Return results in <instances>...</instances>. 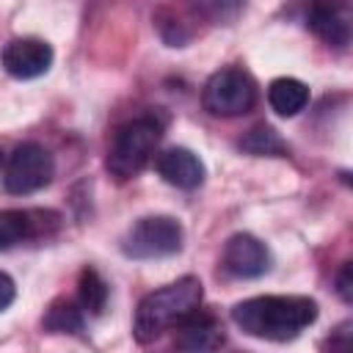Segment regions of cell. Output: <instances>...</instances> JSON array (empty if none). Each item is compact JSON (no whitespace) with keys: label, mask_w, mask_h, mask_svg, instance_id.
<instances>
[{"label":"cell","mask_w":353,"mask_h":353,"mask_svg":"<svg viewBox=\"0 0 353 353\" xmlns=\"http://www.w3.org/2000/svg\"><path fill=\"white\" fill-rule=\"evenodd\" d=\"M234 325L256 339L287 342L317 320V303L306 295H256L232 309Z\"/></svg>","instance_id":"cell-1"},{"label":"cell","mask_w":353,"mask_h":353,"mask_svg":"<svg viewBox=\"0 0 353 353\" xmlns=\"http://www.w3.org/2000/svg\"><path fill=\"white\" fill-rule=\"evenodd\" d=\"M201 298H204V290L196 276H182L174 284H165L149 292L135 312V323H132L135 339L141 345L160 339L165 331L179 325L190 312H196L201 306Z\"/></svg>","instance_id":"cell-2"},{"label":"cell","mask_w":353,"mask_h":353,"mask_svg":"<svg viewBox=\"0 0 353 353\" xmlns=\"http://www.w3.org/2000/svg\"><path fill=\"white\" fill-rule=\"evenodd\" d=\"M160 135H163V124L154 116H138V119L121 124L116 130L108 157H105V168L110 171V176H116L119 182L138 176L149 165V160L160 143Z\"/></svg>","instance_id":"cell-3"},{"label":"cell","mask_w":353,"mask_h":353,"mask_svg":"<svg viewBox=\"0 0 353 353\" xmlns=\"http://www.w3.org/2000/svg\"><path fill=\"white\" fill-rule=\"evenodd\" d=\"M256 83L248 72L237 69V66H226L221 72H215L201 91V102L212 116L221 119H232V116H243L256 105Z\"/></svg>","instance_id":"cell-4"},{"label":"cell","mask_w":353,"mask_h":353,"mask_svg":"<svg viewBox=\"0 0 353 353\" xmlns=\"http://www.w3.org/2000/svg\"><path fill=\"white\" fill-rule=\"evenodd\" d=\"M182 240H185V232L176 218L146 215L127 229L121 240V251L130 259H160V256L176 254L182 248Z\"/></svg>","instance_id":"cell-5"},{"label":"cell","mask_w":353,"mask_h":353,"mask_svg":"<svg viewBox=\"0 0 353 353\" xmlns=\"http://www.w3.org/2000/svg\"><path fill=\"white\" fill-rule=\"evenodd\" d=\"M55 176V160L52 154L41 146V143H19L3 171V188L14 196H25V193H36L44 185H50Z\"/></svg>","instance_id":"cell-6"},{"label":"cell","mask_w":353,"mask_h":353,"mask_svg":"<svg viewBox=\"0 0 353 353\" xmlns=\"http://www.w3.org/2000/svg\"><path fill=\"white\" fill-rule=\"evenodd\" d=\"M3 69L17 80H33L41 77L52 66V47L44 39H11L0 52Z\"/></svg>","instance_id":"cell-7"},{"label":"cell","mask_w":353,"mask_h":353,"mask_svg":"<svg viewBox=\"0 0 353 353\" xmlns=\"http://www.w3.org/2000/svg\"><path fill=\"white\" fill-rule=\"evenodd\" d=\"M309 28L317 39L331 47H347L353 36V6L350 0H314L309 8Z\"/></svg>","instance_id":"cell-8"},{"label":"cell","mask_w":353,"mask_h":353,"mask_svg":"<svg viewBox=\"0 0 353 353\" xmlns=\"http://www.w3.org/2000/svg\"><path fill=\"white\" fill-rule=\"evenodd\" d=\"M58 215L50 210H0V251L50 234Z\"/></svg>","instance_id":"cell-9"},{"label":"cell","mask_w":353,"mask_h":353,"mask_svg":"<svg viewBox=\"0 0 353 353\" xmlns=\"http://www.w3.org/2000/svg\"><path fill=\"white\" fill-rule=\"evenodd\" d=\"M223 268L237 279H256L270 270V251L259 237L248 232L232 234L223 248Z\"/></svg>","instance_id":"cell-10"},{"label":"cell","mask_w":353,"mask_h":353,"mask_svg":"<svg viewBox=\"0 0 353 353\" xmlns=\"http://www.w3.org/2000/svg\"><path fill=\"white\" fill-rule=\"evenodd\" d=\"M176 328V336H174V345L182 347V350H215L223 345V325L212 317V314H201L199 309L190 312Z\"/></svg>","instance_id":"cell-11"},{"label":"cell","mask_w":353,"mask_h":353,"mask_svg":"<svg viewBox=\"0 0 353 353\" xmlns=\"http://www.w3.org/2000/svg\"><path fill=\"white\" fill-rule=\"evenodd\" d=\"M157 174L174 188L193 190L204 182V163L190 149L174 146V149H168L157 157Z\"/></svg>","instance_id":"cell-12"},{"label":"cell","mask_w":353,"mask_h":353,"mask_svg":"<svg viewBox=\"0 0 353 353\" xmlns=\"http://www.w3.org/2000/svg\"><path fill=\"white\" fill-rule=\"evenodd\" d=\"M268 102L279 116L290 119L309 105V88L298 77H276L268 85Z\"/></svg>","instance_id":"cell-13"},{"label":"cell","mask_w":353,"mask_h":353,"mask_svg":"<svg viewBox=\"0 0 353 353\" xmlns=\"http://www.w3.org/2000/svg\"><path fill=\"white\" fill-rule=\"evenodd\" d=\"M240 149L248 152V154H256V157H284L287 154L284 138L268 124H259V127L248 130L240 138Z\"/></svg>","instance_id":"cell-14"},{"label":"cell","mask_w":353,"mask_h":353,"mask_svg":"<svg viewBox=\"0 0 353 353\" xmlns=\"http://www.w3.org/2000/svg\"><path fill=\"white\" fill-rule=\"evenodd\" d=\"M41 323L50 334H80L83 331V309L72 301H55L47 309Z\"/></svg>","instance_id":"cell-15"},{"label":"cell","mask_w":353,"mask_h":353,"mask_svg":"<svg viewBox=\"0 0 353 353\" xmlns=\"http://www.w3.org/2000/svg\"><path fill=\"white\" fill-rule=\"evenodd\" d=\"M77 295H80V309L88 314H102L105 303H108V284L105 279L94 270L85 268L80 273V284H77Z\"/></svg>","instance_id":"cell-16"},{"label":"cell","mask_w":353,"mask_h":353,"mask_svg":"<svg viewBox=\"0 0 353 353\" xmlns=\"http://www.w3.org/2000/svg\"><path fill=\"white\" fill-rule=\"evenodd\" d=\"M188 3L190 11L210 25H229L245 8V0H188Z\"/></svg>","instance_id":"cell-17"},{"label":"cell","mask_w":353,"mask_h":353,"mask_svg":"<svg viewBox=\"0 0 353 353\" xmlns=\"http://www.w3.org/2000/svg\"><path fill=\"white\" fill-rule=\"evenodd\" d=\"M336 292L345 303H353V265L350 262H345L336 276Z\"/></svg>","instance_id":"cell-18"},{"label":"cell","mask_w":353,"mask_h":353,"mask_svg":"<svg viewBox=\"0 0 353 353\" xmlns=\"http://www.w3.org/2000/svg\"><path fill=\"white\" fill-rule=\"evenodd\" d=\"M14 298H17V284H14V279L0 270V312H6V309L14 303Z\"/></svg>","instance_id":"cell-19"}]
</instances>
